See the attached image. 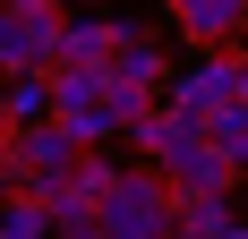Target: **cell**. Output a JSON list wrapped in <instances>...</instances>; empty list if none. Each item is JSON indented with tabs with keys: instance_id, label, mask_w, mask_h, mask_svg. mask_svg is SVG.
<instances>
[{
	"instance_id": "cell-13",
	"label": "cell",
	"mask_w": 248,
	"mask_h": 239,
	"mask_svg": "<svg viewBox=\"0 0 248 239\" xmlns=\"http://www.w3.org/2000/svg\"><path fill=\"white\" fill-rule=\"evenodd\" d=\"M205 137L231 154V171L248 179V103H223V111H205Z\"/></svg>"
},
{
	"instance_id": "cell-5",
	"label": "cell",
	"mask_w": 248,
	"mask_h": 239,
	"mask_svg": "<svg viewBox=\"0 0 248 239\" xmlns=\"http://www.w3.org/2000/svg\"><path fill=\"white\" fill-rule=\"evenodd\" d=\"M231 231V188H171V239Z\"/></svg>"
},
{
	"instance_id": "cell-14",
	"label": "cell",
	"mask_w": 248,
	"mask_h": 239,
	"mask_svg": "<svg viewBox=\"0 0 248 239\" xmlns=\"http://www.w3.org/2000/svg\"><path fill=\"white\" fill-rule=\"evenodd\" d=\"M214 239H248V222H240V214H231V231H214Z\"/></svg>"
},
{
	"instance_id": "cell-12",
	"label": "cell",
	"mask_w": 248,
	"mask_h": 239,
	"mask_svg": "<svg viewBox=\"0 0 248 239\" xmlns=\"http://www.w3.org/2000/svg\"><path fill=\"white\" fill-rule=\"evenodd\" d=\"M0 239H60L51 231V205H34V196H0Z\"/></svg>"
},
{
	"instance_id": "cell-16",
	"label": "cell",
	"mask_w": 248,
	"mask_h": 239,
	"mask_svg": "<svg viewBox=\"0 0 248 239\" xmlns=\"http://www.w3.org/2000/svg\"><path fill=\"white\" fill-rule=\"evenodd\" d=\"M0 86H9V69H0Z\"/></svg>"
},
{
	"instance_id": "cell-2",
	"label": "cell",
	"mask_w": 248,
	"mask_h": 239,
	"mask_svg": "<svg viewBox=\"0 0 248 239\" xmlns=\"http://www.w3.org/2000/svg\"><path fill=\"white\" fill-rule=\"evenodd\" d=\"M60 26H69L60 0H0V69H60Z\"/></svg>"
},
{
	"instance_id": "cell-15",
	"label": "cell",
	"mask_w": 248,
	"mask_h": 239,
	"mask_svg": "<svg viewBox=\"0 0 248 239\" xmlns=\"http://www.w3.org/2000/svg\"><path fill=\"white\" fill-rule=\"evenodd\" d=\"M60 9H86V0H60Z\"/></svg>"
},
{
	"instance_id": "cell-8",
	"label": "cell",
	"mask_w": 248,
	"mask_h": 239,
	"mask_svg": "<svg viewBox=\"0 0 248 239\" xmlns=\"http://www.w3.org/2000/svg\"><path fill=\"white\" fill-rule=\"evenodd\" d=\"M51 111L60 120L103 111V60H60V69H51Z\"/></svg>"
},
{
	"instance_id": "cell-11",
	"label": "cell",
	"mask_w": 248,
	"mask_h": 239,
	"mask_svg": "<svg viewBox=\"0 0 248 239\" xmlns=\"http://www.w3.org/2000/svg\"><path fill=\"white\" fill-rule=\"evenodd\" d=\"M0 111H9V128H17V120H51V69L9 77V86H0Z\"/></svg>"
},
{
	"instance_id": "cell-4",
	"label": "cell",
	"mask_w": 248,
	"mask_h": 239,
	"mask_svg": "<svg viewBox=\"0 0 248 239\" xmlns=\"http://www.w3.org/2000/svg\"><path fill=\"white\" fill-rule=\"evenodd\" d=\"M197 128H205L197 111H180V103H154V111L137 120V128H128V145H137V163H171V154H180L188 137H197Z\"/></svg>"
},
{
	"instance_id": "cell-6",
	"label": "cell",
	"mask_w": 248,
	"mask_h": 239,
	"mask_svg": "<svg viewBox=\"0 0 248 239\" xmlns=\"http://www.w3.org/2000/svg\"><path fill=\"white\" fill-rule=\"evenodd\" d=\"M163 171H171V188H231V179H240V171H231V154H223L214 137H205V128H197L188 145H180V154H171Z\"/></svg>"
},
{
	"instance_id": "cell-10",
	"label": "cell",
	"mask_w": 248,
	"mask_h": 239,
	"mask_svg": "<svg viewBox=\"0 0 248 239\" xmlns=\"http://www.w3.org/2000/svg\"><path fill=\"white\" fill-rule=\"evenodd\" d=\"M128 26L120 17H94V9H77L69 26H60V60H111V43H120Z\"/></svg>"
},
{
	"instance_id": "cell-1",
	"label": "cell",
	"mask_w": 248,
	"mask_h": 239,
	"mask_svg": "<svg viewBox=\"0 0 248 239\" xmlns=\"http://www.w3.org/2000/svg\"><path fill=\"white\" fill-rule=\"evenodd\" d=\"M103 231L111 239H171V171L128 163L103 179Z\"/></svg>"
},
{
	"instance_id": "cell-3",
	"label": "cell",
	"mask_w": 248,
	"mask_h": 239,
	"mask_svg": "<svg viewBox=\"0 0 248 239\" xmlns=\"http://www.w3.org/2000/svg\"><path fill=\"white\" fill-rule=\"evenodd\" d=\"M231 77H240V51H223V43H214V51H205V60H188V69H180V77H163V103H180V111H223V103H231Z\"/></svg>"
},
{
	"instance_id": "cell-7",
	"label": "cell",
	"mask_w": 248,
	"mask_h": 239,
	"mask_svg": "<svg viewBox=\"0 0 248 239\" xmlns=\"http://www.w3.org/2000/svg\"><path fill=\"white\" fill-rule=\"evenodd\" d=\"M171 17H180L188 43H231L248 26V0H171Z\"/></svg>"
},
{
	"instance_id": "cell-9",
	"label": "cell",
	"mask_w": 248,
	"mask_h": 239,
	"mask_svg": "<svg viewBox=\"0 0 248 239\" xmlns=\"http://www.w3.org/2000/svg\"><path fill=\"white\" fill-rule=\"evenodd\" d=\"M103 69L128 77V86H154V94H163V77H171V69H163V43H154V34H137V26L111 43V60H103Z\"/></svg>"
}]
</instances>
